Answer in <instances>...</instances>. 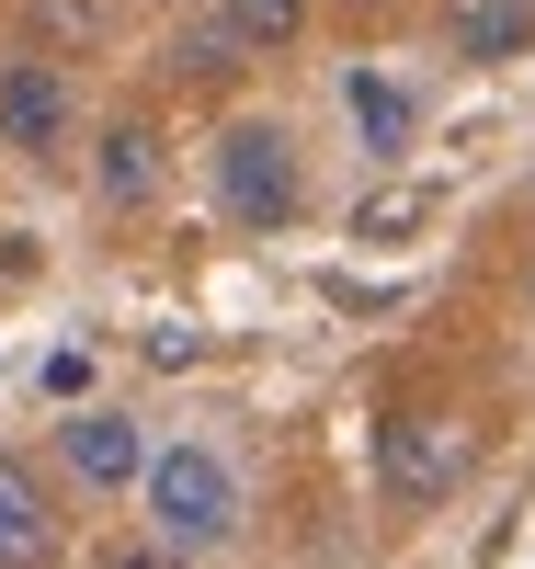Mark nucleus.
<instances>
[{
  "label": "nucleus",
  "instance_id": "7",
  "mask_svg": "<svg viewBox=\"0 0 535 569\" xmlns=\"http://www.w3.org/2000/svg\"><path fill=\"white\" fill-rule=\"evenodd\" d=\"M91 194H103V206H149L160 194V126H103V149H91Z\"/></svg>",
  "mask_w": 535,
  "mask_h": 569
},
{
  "label": "nucleus",
  "instance_id": "1",
  "mask_svg": "<svg viewBox=\"0 0 535 569\" xmlns=\"http://www.w3.org/2000/svg\"><path fill=\"white\" fill-rule=\"evenodd\" d=\"M137 501H149V547L160 558H217L239 536V467L217 445H149V479H137Z\"/></svg>",
  "mask_w": 535,
  "mask_h": 569
},
{
  "label": "nucleus",
  "instance_id": "5",
  "mask_svg": "<svg viewBox=\"0 0 535 569\" xmlns=\"http://www.w3.org/2000/svg\"><path fill=\"white\" fill-rule=\"evenodd\" d=\"M58 467L80 490H137V479H149V433H137L126 410H69L58 421Z\"/></svg>",
  "mask_w": 535,
  "mask_h": 569
},
{
  "label": "nucleus",
  "instance_id": "2",
  "mask_svg": "<svg viewBox=\"0 0 535 569\" xmlns=\"http://www.w3.org/2000/svg\"><path fill=\"white\" fill-rule=\"evenodd\" d=\"M297 206H308V160H297V137L262 126V114H239V126L217 137V217L274 240V228H297Z\"/></svg>",
  "mask_w": 535,
  "mask_h": 569
},
{
  "label": "nucleus",
  "instance_id": "9",
  "mask_svg": "<svg viewBox=\"0 0 535 569\" xmlns=\"http://www.w3.org/2000/svg\"><path fill=\"white\" fill-rule=\"evenodd\" d=\"M535 46V0H456V58L467 69H502Z\"/></svg>",
  "mask_w": 535,
  "mask_h": 569
},
{
  "label": "nucleus",
  "instance_id": "10",
  "mask_svg": "<svg viewBox=\"0 0 535 569\" xmlns=\"http://www.w3.org/2000/svg\"><path fill=\"white\" fill-rule=\"evenodd\" d=\"M217 34L239 58H285V46L308 34V0H217Z\"/></svg>",
  "mask_w": 535,
  "mask_h": 569
},
{
  "label": "nucleus",
  "instance_id": "3",
  "mask_svg": "<svg viewBox=\"0 0 535 569\" xmlns=\"http://www.w3.org/2000/svg\"><path fill=\"white\" fill-rule=\"evenodd\" d=\"M456 467H467L456 410L410 399V410H387V421H376V479H387V501H445V490H456Z\"/></svg>",
  "mask_w": 535,
  "mask_h": 569
},
{
  "label": "nucleus",
  "instance_id": "11",
  "mask_svg": "<svg viewBox=\"0 0 535 569\" xmlns=\"http://www.w3.org/2000/svg\"><path fill=\"white\" fill-rule=\"evenodd\" d=\"M126 569H171V558H160V547H137V558H126Z\"/></svg>",
  "mask_w": 535,
  "mask_h": 569
},
{
  "label": "nucleus",
  "instance_id": "6",
  "mask_svg": "<svg viewBox=\"0 0 535 569\" xmlns=\"http://www.w3.org/2000/svg\"><path fill=\"white\" fill-rule=\"evenodd\" d=\"M343 114H354V137H365V160H399L410 126H422L410 80H387V69H343Z\"/></svg>",
  "mask_w": 535,
  "mask_h": 569
},
{
  "label": "nucleus",
  "instance_id": "8",
  "mask_svg": "<svg viewBox=\"0 0 535 569\" xmlns=\"http://www.w3.org/2000/svg\"><path fill=\"white\" fill-rule=\"evenodd\" d=\"M46 547H58V512H46V490L0 456V569H46Z\"/></svg>",
  "mask_w": 535,
  "mask_h": 569
},
{
  "label": "nucleus",
  "instance_id": "4",
  "mask_svg": "<svg viewBox=\"0 0 535 569\" xmlns=\"http://www.w3.org/2000/svg\"><path fill=\"white\" fill-rule=\"evenodd\" d=\"M69 80L58 58H0V149H23V160H69Z\"/></svg>",
  "mask_w": 535,
  "mask_h": 569
}]
</instances>
